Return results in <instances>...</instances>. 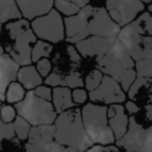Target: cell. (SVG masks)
I'll use <instances>...</instances> for the list:
<instances>
[{
  "label": "cell",
  "instance_id": "4dcf8cb0",
  "mask_svg": "<svg viewBox=\"0 0 152 152\" xmlns=\"http://www.w3.org/2000/svg\"><path fill=\"white\" fill-rule=\"evenodd\" d=\"M137 71L133 68L127 69L121 73L120 77L118 79V83H120L121 88L124 92H128L130 86L133 83V81L137 78Z\"/></svg>",
  "mask_w": 152,
  "mask_h": 152
},
{
  "label": "cell",
  "instance_id": "ffe728a7",
  "mask_svg": "<svg viewBox=\"0 0 152 152\" xmlns=\"http://www.w3.org/2000/svg\"><path fill=\"white\" fill-rule=\"evenodd\" d=\"M21 18L23 17L15 0H0V24Z\"/></svg>",
  "mask_w": 152,
  "mask_h": 152
},
{
  "label": "cell",
  "instance_id": "e575fe53",
  "mask_svg": "<svg viewBox=\"0 0 152 152\" xmlns=\"http://www.w3.org/2000/svg\"><path fill=\"white\" fill-rule=\"evenodd\" d=\"M37 70H38L39 74H40L42 77H46L49 75L51 71V63L48 58H42L37 63Z\"/></svg>",
  "mask_w": 152,
  "mask_h": 152
},
{
  "label": "cell",
  "instance_id": "5b68a950",
  "mask_svg": "<svg viewBox=\"0 0 152 152\" xmlns=\"http://www.w3.org/2000/svg\"><path fill=\"white\" fill-rule=\"evenodd\" d=\"M116 146L126 152H152V126L144 128L134 117H130L128 129Z\"/></svg>",
  "mask_w": 152,
  "mask_h": 152
},
{
  "label": "cell",
  "instance_id": "836d02e7",
  "mask_svg": "<svg viewBox=\"0 0 152 152\" xmlns=\"http://www.w3.org/2000/svg\"><path fill=\"white\" fill-rule=\"evenodd\" d=\"M16 135L14 123H4L0 119V144L3 140H12Z\"/></svg>",
  "mask_w": 152,
  "mask_h": 152
},
{
  "label": "cell",
  "instance_id": "f35d334b",
  "mask_svg": "<svg viewBox=\"0 0 152 152\" xmlns=\"http://www.w3.org/2000/svg\"><path fill=\"white\" fill-rule=\"evenodd\" d=\"M86 152H120V149H119L118 146L114 145H93Z\"/></svg>",
  "mask_w": 152,
  "mask_h": 152
},
{
  "label": "cell",
  "instance_id": "f1b7e54d",
  "mask_svg": "<svg viewBox=\"0 0 152 152\" xmlns=\"http://www.w3.org/2000/svg\"><path fill=\"white\" fill-rule=\"evenodd\" d=\"M102 78H103V73L99 69L92 70L86 77L85 87L87 88L88 91H93V90L97 89L99 87V85L102 81Z\"/></svg>",
  "mask_w": 152,
  "mask_h": 152
},
{
  "label": "cell",
  "instance_id": "f546056e",
  "mask_svg": "<svg viewBox=\"0 0 152 152\" xmlns=\"http://www.w3.org/2000/svg\"><path fill=\"white\" fill-rule=\"evenodd\" d=\"M134 67L137 76L152 78V57L135 61Z\"/></svg>",
  "mask_w": 152,
  "mask_h": 152
},
{
  "label": "cell",
  "instance_id": "6da1fadb",
  "mask_svg": "<svg viewBox=\"0 0 152 152\" xmlns=\"http://www.w3.org/2000/svg\"><path fill=\"white\" fill-rule=\"evenodd\" d=\"M54 141L61 145L72 147L79 152H86L94 145L85 129L81 110L70 108L61 113L54 122Z\"/></svg>",
  "mask_w": 152,
  "mask_h": 152
},
{
  "label": "cell",
  "instance_id": "d6986e66",
  "mask_svg": "<svg viewBox=\"0 0 152 152\" xmlns=\"http://www.w3.org/2000/svg\"><path fill=\"white\" fill-rule=\"evenodd\" d=\"M55 126L54 124L49 125H38L30 127L28 134V143L29 144H43L48 143L54 140Z\"/></svg>",
  "mask_w": 152,
  "mask_h": 152
},
{
  "label": "cell",
  "instance_id": "277c9868",
  "mask_svg": "<svg viewBox=\"0 0 152 152\" xmlns=\"http://www.w3.org/2000/svg\"><path fill=\"white\" fill-rule=\"evenodd\" d=\"M96 67L103 74L110 76L118 81L123 71L134 67V61L117 39L112 48L101 58L97 59Z\"/></svg>",
  "mask_w": 152,
  "mask_h": 152
},
{
  "label": "cell",
  "instance_id": "44dd1931",
  "mask_svg": "<svg viewBox=\"0 0 152 152\" xmlns=\"http://www.w3.org/2000/svg\"><path fill=\"white\" fill-rule=\"evenodd\" d=\"M26 152H79L76 149L55 142L54 140L43 144H25Z\"/></svg>",
  "mask_w": 152,
  "mask_h": 152
},
{
  "label": "cell",
  "instance_id": "7bdbcfd3",
  "mask_svg": "<svg viewBox=\"0 0 152 152\" xmlns=\"http://www.w3.org/2000/svg\"><path fill=\"white\" fill-rule=\"evenodd\" d=\"M145 112H146V117L149 121H152V103L145 105Z\"/></svg>",
  "mask_w": 152,
  "mask_h": 152
},
{
  "label": "cell",
  "instance_id": "ee69618b",
  "mask_svg": "<svg viewBox=\"0 0 152 152\" xmlns=\"http://www.w3.org/2000/svg\"><path fill=\"white\" fill-rule=\"evenodd\" d=\"M3 53H4V49H3V47L1 46V44H0V55H2Z\"/></svg>",
  "mask_w": 152,
  "mask_h": 152
},
{
  "label": "cell",
  "instance_id": "3957f363",
  "mask_svg": "<svg viewBox=\"0 0 152 152\" xmlns=\"http://www.w3.org/2000/svg\"><path fill=\"white\" fill-rule=\"evenodd\" d=\"M17 115L25 119L31 126L54 124L57 113L50 101L38 97L34 90L25 94L22 101L14 104Z\"/></svg>",
  "mask_w": 152,
  "mask_h": 152
},
{
  "label": "cell",
  "instance_id": "52a82bcc",
  "mask_svg": "<svg viewBox=\"0 0 152 152\" xmlns=\"http://www.w3.org/2000/svg\"><path fill=\"white\" fill-rule=\"evenodd\" d=\"M117 39L128 51L133 61H137L152 57V36L139 34L127 24L121 27Z\"/></svg>",
  "mask_w": 152,
  "mask_h": 152
},
{
  "label": "cell",
  "instance_id": "ac0fdd59",
  "mask_svg": "<svg viewBox=\"0 0 152 152\" xmlns=\"http://www.w3.org/2000/svg\"><path fill=\"white\" fill-rule=\"evenodd\" d=\"M52 101L57 114L74 107L75 103L72 99V92L67 87H56L52 91Z\"/></svg>",
  "mask_w": 152,
  "mask_h": 152
},
{
  "label": "cell",
  "instance_id": "5bb4252c",
  "mask_svg": "<svg viewBox=\"0 0 152 152\" xmlns=\"http://www.w3.org/2000/svg\"><path fill=\"white\" fill-rule=\"evenodd\" d=\"M20 66L9 53L0 55V101H5V93L10 83L16 81Z\"/></svg>",
  "mask_w": 152,
  "mask_h": 152
},
{
  "label": "cell",
  "instance_id": "c3c4849f",
  "mask_svg": "<svg viewBox=\"0 0 152 152\" xmlns=\"http://www.w3.org/2000/svg\"><path fill=\"white\" fill-rule=\"evenodd\" d=\"M1 30H2V26H1V24H0V32H1Z\"/></svg>",
  "mask_w": 152,
  "mask_h": 152
},
{
  "label": "cell",
  "instance_id": "4fadbf2b",
  "mask_svg": "<svg viewBox=\"0 0 152 152\" xmlns=\"http://www.w3.org/2000/svg\"><path fill=\"white\" fill-rule=\"evenodd\" d=\"M117 38H104V37L92 36L76 43L75 48L85 57L101 58L115 44Z\"/></svg>",
  "mask_w": 152,
  "mask_h": 152
},
{
  "label": "cell",
  "instance_id": "74e56055",
  "mask_svg": "<svg viewBox=\"0 0 152 152\" xmlns=\"http://www.w3.org/2000/svg\"><path fill=\"white\" fill-rule=\"evenodd\" d=\"M61 81H63V77L59 74H57L56 72H52L48 76H46L45 79V85L49 86V87L56 88L61 86Z\"/></svg>",
  "mask_w": 152,
  "mask_h": 152
},
{
  "label": "cell",
  "instance_id": "7dc6e473",
  "mask_svg": "<svg viewBox=\"0 0 152 152\" xmlns=\"http://www.w3.org/2000/svg\"><path fill=\"white\" fill-rule=\"evenodd\" d=\"M150 102H151V103H152V92H151V95H150Z\"/></svg>",
  "mask_w": 152,
  "mask_h": 152
},
{
  "label": "cell",
  "instance_id": "9c48e42d",
  "mask_svg": "<svg viewBox=\"0 0 152 152\" xmlns=\"http://www.w3.org/2000/svg\"><path fill=\"white\" fill-rule=\"evenodd\" d=\"M94 7L90 4H87L80 9V11L76 15L66 17L64 19V26H65V36L67 37L66 41L68 43H76L87 39L90 37L88 23L93 14Z\"/></svg>",
  "mask_w": 152,
  "mask_h": 152
},
{
  "label": "cell",
  "instance_id": "9a60e30c",
  "mask_svg": "<svg viewBox=\"0 0 152 152\" xmlns=\"http://www.w3.org/2000/svg\"><path fill=\"white\" fill-rule=\"evenodd\" d=\"M108 126L112 128L116 141L120 140L128 129V116L121 104H110L107 107Z\"/></svg>",
  "mask_w": 152,
  "mask_h": 152
},
{
  "label": "cell",
  "instance_id": "60d3db41",
  "mask_svg": "<svg viewBox=\"0 0 152 152\" xmlns=\"http://www.w3.org/2000/svg\"><path fill=\"white\" fill-rule=\"evenodd\" d=\"M125 110H127V113L130 115H133V114H137L139 113L140 110V107L132 101V100H129L125 103Z\"/></svg>",
  "mask_w": 152,
  "mask_h": 152
},
{
  "label": "cell",
  "instance_id": "603a6c76",
  "mask_svg": "<svg viewBox=\"0 0 152 152\" xmlns=\"http://www.w3.org/2000/svg\"><path fill=\"white\" fill-rule=\"evenodd\" d=\"M25 89L20 83L13 81L7 87V93H5V101L10 104H15L22 101L25 97Z\"/></svg>",
  "mask_w": 152,
  "mask_h": 152
},
{
  "label": "cell",
  "instance_id": "7c38bea8",
  "mask_svg": "<svg viewBox=\"0 0 152 152\" xmlns=\"http://www.w3.org/2000/svg\"><path fill=\"white\" fill-rule=\"evenodd\" d=\"M14 41V44L9 49V54L19 66H28L31 61L32 44L37 42V37L31 28L19 34Z\"/></svg>",
  "mask_w": 152,
  "mask_h": 152
},
{
  "label": "cell",
  "instance_id": "ba28073f",
  "mask_svg": "<svg viewBox=\"0 0 152 152\" xmlns=\"http://www.w3.org/2000/svg\"><path fill=\"white\" fill-rule=\"evenodd\" d=\"M145 5L141 0H106V11L120 27L131 23Z\"/></svg>",
  "mask_w": 152,
  "mask_h": 152
},
{
  "label": "cell",
  "instance_id": "bcb514c9",
  "mask_svg": "<svg viewBox=\"0 0 152 152\" xmlns=\"http://www.w3.org/2000/svg\"><path fill=\"white\" fill-rule=\"evenodd\" d=\"M148 10H149V12H150V13H152V3L149 5V7H148Z\"/></svg>",
  "mask_w": 152,
  "mask_h": 152
},
{
  "label": "cell",
  "instance_id": "8d00e7d4",
  "mask_svg": "<svg viewBox=\"0 0 152 152\" xmlns=\"http://www.w3.org/2000/svg\"><path fill=\"white\" fill-rule=\"evenodd\" d=\"M88 93L86 90L81 89H75L73 92H72V99H73V102L75 104H83L87 101L88 99Z\"/></svg>",
  "mask_w": 152,
  "mask_h": 152
},
{
  "label": "cell",
  "instance_id": "8992f818",
  "mask_svg": "<svg viewBox=\"0 0 152 152\" xmlns=\"http://www.w3.org/2000/svg\"><path fill=\"white\" fill-rule=\"evenodd\" d=\"M30 26L36 37L46 42L56 44L65 39L64 20L56 10H51L49 13L34 18Z\"/></svg>",
  "mask_w": 152,
  "mask_h": 152
},
{
  "label": "cell",
  "instance_id": "cb8c5ba5",
  "mask_svg": "<svg viewBox=\"0 0 152 152\" xmlns=\"http://www.w3.org/2000/svg\"><path fill=\"white\" fill-rule=\"evenodd\" d=\"M53 47L51 44L47 43L46 41H37L34 46L31 49V61L38 63L42 58H48L51 54Z\"/></svg>",
  "mask_w": 152,
  "mask_h": 152
},
{
  "label": "cell",
  "instance_id": "e0dca14e",
  "mask_svg": "<svg viewBox=\"0 0 152 152\" xmlns=\"http://www.w3.org/2000/svg\"><path fill=\"white\" fill-rule=\"evenodd\" d=\"M17 80L20 83L25 90H34L37 87L41 86L43 83L42 76L39 74L36 67L31 65L23 66L20 68L18 71Z\"/></svg>",
  "mask_w": 152,
  "mask_h": 152
},
{
  "label": "cell",
  "instance_id": "7402d4cb",
  "mask_svg": "<svg viewBox=\"0 0 152 152\" xmlns=\"http://www.w3.org/2000/svg\"><path fill=\"white\" fill-rule=\"evenodd\" d=\"M129 25L139 34L144 36H152V16L150 13H143L131 23H129Z\"/></svg>",
  "mask_w": 152,
  "mask_h": 152
},
{
  "label": "cell",
  "instance_id": "4316f807",
  "mask_svg": "<svg viewBox=\"0 0 152 152\" xmlns=\"http://www.w3.org/2000/svg\"><path fill=\"white\" fill-rule=\"evenodd\" d=\"M61 87H67L69 89H78L85 87V81L79 72H71L69 75L65 76L61 81Z\"/></svg>",
  "mask_w": 152,
  "mask_h": 152
},
{
  "label": "cell",
  "instance_id": "83f0119b",
  "mask_svg": "<svg viewBox=\"0 0 152 152\" xmlns=\"http://www.w3.org/2000/svg\"><path fill=\"white\" fill-rule=\"evenodd\" d=\"M54 7L57 12L66 15L67 17L76 15L80 11V7L67 0H54Z\"/></svg>",
  "mask_w": 152,
  "mask_h": 152
},
{
  "label": "cell",
  "instance_id": "2e32d148",
  "mask_svg": "<svg viewBox=\"0 0 152 152\" xmlns=\"http://www.w3.org/2000/svg\"><path fill=\"white\" fill-rule=\"evenodd\" d=\"M22 17L29 20L49 13L54 5V0H15Z\"/></svg>",
  "mask_w": 152,
  "mask_h": 152
},
{
  "label": "cell",
  "instance_id": "f6af8a7d",
  "mask_svg": "<svg viewBox=\"0 0 152 152\" xmlns=\"http://www.w3.org/2000/svg\"><path fill=\"white\" fill-rule=\"evenodd\" d=\"M142 2H145V3H150L152 1V0H141Z\"/></svg>",
  "mask_w": 152,
  "mask_h": 152
},
{
  "label": "cell",
  "instance_id": "1f68e13d",
  "mask_svg": "<svg viewBox=\"0 0 152 152\" xmlns=\"http://www.w3.org/2000/svg\"><path fill=\"white\" fill-rule=\"evenodd\" d=\"M151 81V78H146V77H141V76H137L135 80L133 81V83L130 86L128 90V97L129 99H134L137 97V93L141 91V89L145 86H147L148 83Z\"/></svg>",
  "mask_w": 152,
  "mask_h": 152
},
{
  "label": "cell",
  "instance_id": "484cf974",
  "mask_svg": "<svg viewBox=\"0 0 152 152\" xmlns=\"http://www.w3.org/2000/svg\"><path fill=\"white\" fill-rule=\"evenodd\" d=\"M14 127H15V133L17 137L20 141H25L28 139V134H29L30 127L31 125L22 117L17 116L14 121Z\"/></svg>",
  "mask_w": 152,
  "mask_h": 152
},
{
  "label": "cell",
  "instance_id": "b9f144b4",
  "mask_svg": "<svg viewBox=\"0 0 152 152\" xmlns=\"http://www.w3.org/2000/svg\"><path fill=\"white\" fill-rule=\"evenodd\" d=\"M67 1H70V2L74 3V4L78 5L80 9H83V7H86L89 3V0H67Z\"/></svg>",
  "mask_w": 152,
  "mask_h": 152
},
{
  "label": "cell",
  "instance_id": "d590c367",
  "mask_svg": "<svg viewBox=\"0 0 152 152\" xmlns=\"http://www.w3.org/2000/svg\"><path fill=\"white\" fill-rule=\"evenodd\" d=\"M34 92L38 97L42 98V99H45L47 101L52 100V90L48 86H39L34 90Z\"/></svg>",
  "mask_w": 152,
  "mask_h": 152
},
{
  "label": "cell",
  "instance_id": "30bf717a",
  "mask_svg": "<svg viewBox=\"0 0 152 152\" xmlns=\"http://www.w3.org/2000/svg\"><path fill=\"white\" fill-rule=\"evenodd\" d=\"M89 98L93 102L120 104L126 100V95L116 79L108 75H103L101 83L97 89L90 92Z\"/></svg>",
  "mask_w": 152,
  "mask_h": 152
},
{
  "label": "cell",
  "instance_id": "d4e9b609",
  "mask_svg": "<svg viewBox=\"0 0 152 152\" xmlns=\"http://www.w3.org/2000/svg\"><path fill=\"white\" fill-rule=\"evenodd\" d=\"M30 28V23L27 19H18L14 20V21L7 22V25H5V29L9 32L10 38L12 40H15L19 34H23L24 31L28 30Z\"/></svg>",
  "mask_w": 152,
  "mask_h": 152
},
{
  "label": "cell",
  "instance_id": "681fc988",
  "mask_svg": "<svg viewBox=\"0 0 152 152\" xmlns=\"http://www.w3.org/2000/svg\"><path fill=\"white\" fill-rule=\"evenodd\" d=\"M1 103H2V102H1V101H0V105H1Z\"/></svg>",
  "mask_w": 152,
  "mask_h": 152
},
{
  "label": "cell",
  "instance_id": "ab89813d",
  "mask_svg": "<svg viewBox=\"0 0 152 152\" xmlns=\"http://www.w3.org/2000/svg\"><path fill=\"white\" fill-rule=\"evenodd\" d=\"M67 50H68V54L70 56V59H71L73 63L78 64L80 61V56H79L78 52H77V49L73 46H68L67 47Z\"/></svg>",
  "mask_w": 152,
  "mask_h": 152
},
{
  "label": "cell",
  "instance_id": "d6a6232c",
  "mask_svg": "<svg viewBox=\"0 0 152 152\" xmlns=\"http://www.w3.org/2000/svg\"><path fill=\"white\" fill-rule=\"evenodd\" d=\"M16 112L15 107L10 104H2L0 105V119L4 123H13L16 119Z\"/></svg>",
  "mask_w": 152,
  "mask_h": 152
},
{
  "label": "cell",
  "instance_id": "7a4b0ae2",
  "mask_svg": "<svg viewBox=\"0 0 152 152\" xmlns=\"http://www.w3.org/2000/svg\"><path fill=\"white\" fill-rule=\"evenodd\" d=\"M85 129L91 141L98 145H112L116 142L114 132L108 126L107 106L87 103L81 110Z\"/></svg>",
  "mask_w": 152,
  "mask_h": 152
},
{
  "label": "cell",
  "instance_id": "8fae6325",
  "mask_svg": "<svg viewBox=\"0 0 152 152\" xmlns=\"http://www.w3.org/2000/svg\"><path fill=\"white\" fill-rule=\"evenodd\" d=\"M90 36L117 38L121 27L110 18L103 7H95L88 23Z\"/></svg>",
  "mask_w": 152,
  "mask_h": 152
}]
</instances>
